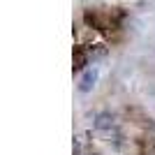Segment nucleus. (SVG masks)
Masks as SVG:
<instances>
[{
	"instance_id": "1",
	"label": "nucleus",
	"mask_w": 155,
	"mask_h": 155,
	"mask_svg": "<svg viewBox=\"0 0 155 155\" xmlns=\"http://www.w3.org/2000/svg\"><path fill=\"white\" fill-rule=\"evenodd\" d=\"M95 81H97V72L95 70H86V74L81 77V84H79V91L88 93L93 86H95Z\"/></svg>"
},
{
	"instance_id": "2",
	"label": "nucleus",
	"mask_w": 155,
	"mask_h": 155,
	"mask_svg": "<svg viewBox=\"0 0 155 155\" xmlns=\"http://www.w3.org/2000/svg\"><path fill=\"white\" fill-rule=\"evenodd\" d=\"M95 127L97 130H111L114 127V116L111 114H100L95 118Z\"/></svg>"
}]
</instances>
